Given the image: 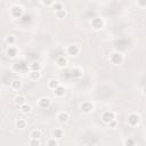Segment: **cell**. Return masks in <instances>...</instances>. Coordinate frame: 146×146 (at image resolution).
<instances>
[{
    "instance_id": "7",
    "label": "cell",
    "mask_w": 146,
    "mask_h": 146,
    "mask_svg": "<svg viewBox=\"0 0 146 146\" xmlns=\"http://www.w3.org/2000/svg\"><path fill=\"white\" fill-rule=\"evenodd\" d=\"M80 51H81V48H80L78 44H74V43L67 46V48H66V54H67L68 56H71V57L78 56V55L80 54Z\"/></svg>"
},
{
    "instance_id": "21",
    "label": "cell",
    "mask_w": 146,
    "mask_h": 146,
    "mask_svg": "<svg viewBox=\"0 0 146 146\" xmlns=\"http://www.w3.org/2000/svg\"><path fill=\"white\" fill-rule=\"evenodd\" d=\"M42 137V131L40 129H33L30 132V138L32 139H40Z\"/></svg>"
},
{
    "instance_id": "14",
    "label": "cell",
    "mask_w": 146,
    "mask_h": 146,
    "mask_svg": "<svg viewBox=\"0 0 146 146\" xmlns=\"http://www.w3.org/2000/svg\"><path fill=\"white\" fill-rule=\"evenodd\" d=\"M14 103L19 107V106H22L23 104L26 103V97H25L24 95H22V94H17V95L14 97Z\"/></svg>"
},
{
    "instance_id": "31",
    "label": "cell",
    "mask_w": 146,
    "mask_h": 146,
    "mask_svg": "<svg viewBox=\"0 0 146 146\" xmlns=\"http://www.w3.org/2000/svg\"><path fill=\"white\" fill-rule=\"evenodd\" d=\"M136 5H137V6H139V7H141V8H144V7L146 6V3H143V2H139V1H137V2H136Z\"/></svg>"
},
{
    "instance_id": "6",
    "label": "cell",
    "mask_w": 146,
    "mask_h": 146,
    "mask_svg": "<svg viewBox=\"0 0 146 146\" xmlns=\"http://www.w3.org/2000/svg\"><path fill=\"white\" fill-rule=\"evenodd\" d=\"M100 120H102V122H103L104 124H108L111 121L115 120V113L112 112V111H105V112L102 114Z\"/></svg>"
},
{
    "instance_id": "9",
    "label": "cell",
    "mask_w": 146,
    "mask_h": 146,
    "mask_svg": "<svg viewBox=\"0 0 146 146\" xmlns=\"http://www.w3.org/2000/svg\"><path fill=\"white\" fill-rule=\"evenodd\" d=\"M56 119L59 123H66L70 120V114L66 111H59L56 115Z\"/></svg>"
},
{
    "instance_id": "27",
    "label": "cell",
    "mask_w": 146,
    "mask_h": 146,
    "mask_svg": "<svg viewBox=\"0 0 146 146\" xmlns=\"http://www.w3.org/2000/svg\"><path fill=\"white\" fill-rule=\"evenodd\" d=\"M107 125V128H110V129H112V130H115L116 128H117V125H119V122H117V120L115 119V120H113V121H111L108 124H106Z\"/></svg>"
},
{
    "instance_id": "25",
    "label": "cell",
    "mask_w": 146,
    "mask_h": 146,
    "mask_svg": "<svg viewBox=\"0 0 146 146\" xmlns=\"http://www.w3.org/2000/svg\"><path fill=\"white\" fill-rule=\"evenodd\" d=\"M123 146H136V140L133 138L128 137L123 140Z\"/></svg>"
},
{
    "instance_id": "13",
    "label": "cell",
    "mask_w": 146,
    "mask_h": 146,
    "mask_svg": "<svg viewBox=\"0 0 146 146\" xmlns=\"http://www.w3.org/2000/svg\"><path fill=\"white\" fill-rule=\"evenodd\" d=\"M15 127L17 129H19V130H24L27 127V121L25 119H23V117H18L15 121Z\"/></svg>"
},
{
    "instance_id": "10",
    "label": "cell",
    "mask_w": 146,
    "mask_h": 146,
    "mask_svg": "<svg viewBox=\"0 0 146 146\" xmlns=\"http://www.w3.org/2000/svg\"><path fill=\"white\" fill-rule=\"evenodd\" d=\"M18 49H17V47H15V46H9L8 48H7V50H6V55H7V57L8 58H11V59H14V58H16L17 56H18Z\"/></svg>"
},
{
    "instance_id": "18",
    "label": "cell",
    "mask_w": 146,
    "mask_h": 146,
    "mask_svg": "<svg viewBox=\"0 0 146 146\" xmlns=\"http://www.w3.org/2000/svg\"><path fill=\"white\" fill-rule=\"evenodd\" d=\"M47 86L50 90H55L57 87L60 86V81L58 79H50L48 82H47Z\"/></svg>"
},
{
    "instance_id": "4",
    "label": "cell",
    "mask_w": 146,
    "mask_h": 146,
    "mask_svg": "<svg viewBox=\"0 0 146 146\" xmlns=\"http://www.w3.org/2000/svg\"><path fill=\"white\" fill-rule=\"evenodd\" d=\"M108 60L111 64L113 65H121L124 60V57H123V54L122 52H119V51H113L112 54H110V57H108Z\"/></svg>"
},
{
    "instance_id": "32",
    "label": "cell",
    "mask_w": 146,
    "mask_h": 146,
    "mask_svg": "<svg viewBox=\"0 0 146 146\" xmlns=\"http://www.w3.org/2000/svg\"><path fill=\"white\" fill-rule=\"evenodd\" d=\"M84 146H95V144H91V143H89V144H86Z\"/></svg>"
},
{
    "instance_id": "8",
    "label": "cell",
    "mask_w": 146,
    "mask_h": 146,
    "mask_svg": "<svg viewBox=\"0 0 146 146\" xmlns=\"http://www.w3.org/2000/svg\"><path fill=\"white\" fill-rule=\"evenodd\" d=\"M51 105V99L48 97V96H41L39 99H38V106L40 108H48L49 106Z\"/></svg>"
},
{
    "instance_id": "3",
    "label": "cell",
    "mask_w": 146,
    "mask_h": 146,
    "mask_svg": "<svg viewBox=\"0 0 146 146\" xmlns=\"http://www.w3.org/2000/svg\"><path fill=\"white\" fill-rule=\"evenodd\" d=\"M90 26H91V29H92L94 31H96V32H97V31H100V30H103L104 26H105V21H104L103 17L96 16V17H94V18L91 19Z\"/></svg>"
},
{
    "instance_id": "19",
    "label": "cell",
    "mask_w": 146,
    "mask_h": 146,
    "mask_svg": "<svg viewBox=\"0 0 146 146\" xmlns=\"http://www.w3.org/2000/svg\"><path fill=\"white\" fill-rule=\"evenodd\" d=\"M54 91V95H55V97H57V98H60V97H63L64 95H65V88H64V86H59V87H57L55 90H52Z\"/></svg>"
},
{
    "instance_id": "24",
    "label": "cell",
    "mask_w": 146,
    "mask_h": 146,
    "mask_svg": "<svg viewBox=\"0 0 146 146\" xmlns=\"http://www.w3.org/2000/svg\"><path fill=\"white\" fill-rule=\"evenodd\" d=\"M66 16H67V11L65 9H60V10L55 11V17L57 19H64V18H66Z\"/></svg>"
},
{
    "instance_id": "23",
    "label": "cell",
    "mask_w": 146,
    "mask_h": 146,
    "mask_svg": "<svg viewBox=\"0 0 146 146\" xmlns=\"http://www.w3.org/2000/svg\"><path fill=\"white\" fill-rule=\"evenodd\" d=\"M5 41H6V43H7L8 46H14V44L16 43L17 39H16V36H15L14 34H8V35L5 38Z\"/></svg>"
},
{
    "instance_id": "1",
    "label": "cell",
    "mask_w": 146,
    "mask_h": 146,
    "mask_svg": "<svg viewBox=\"0 0 146 146\" xmlns=\"http://www.w3.org/2000/svg\"><path fill=\"white\" fill-rule=\"evenodd\" d=\"M9 15H10V17H11L13 19H19V18H22L23 15H24V7L21 6V5H18V3L13 5V6L10 7V13H9Z\"/></svg>"
},
{
    "instance_id": "12",
    "label": "cell",
    "mask_w": 146,
    "mask_h": 146,
    "mask_svg": "<svg viewBox=\"0 0 146 146\" xmlns=\"http://www.w3.org/2000/svg\"><path fill=\"white\" fill-rule=\"evenodd\" d=\"M56 66L57 67H59V68H64V67H66L67 66V64H68V60H67V58L65 57V56H58L57 58H56Z\"/></svg>"
},
{
    "instance_id": "2",
    "label": "cell",
    "mask_w": 146,
    "mask_h": 146,
    "mask_svg": "<svg viewBox=\"0 0 146 146\" xmlns=\"http://www.w3.org/2000/svg\"><path fill=\"white\" fill-rule=\"evenodd\" d=\"M140 122H141V117H140V115L138 113L131 112V113L128 114V116H127V123H128V125H130V127H137V125L140 124Z\"/></svg>"
},
{
    "instance_id": "11",
    "label": "cell",
    "mask_w": 146,
    "mask_h": 146,
    "mask_svg": "<svg viewBox=\"0 0 146 146\" xmlns=\"http://www.w3.org/2000/svg\"><path fill=\"white\" fill-rule=\"evenodd\" d=\"M71 75L73 79H81L83 76V68L81 66H75L71 70Z\"/></svg>"
},
{
    "instance_id": "30",
    "label": "cell",
    "mask_w": 146,
    "mask_h": 146,
    "mask_svg": "<svg viewBox=\"0 0 146 146\" xmlns=\"http://www.w3.org/2000/svg\"><path fill=\"white\" fill-rule=\"evenodd\" d=\"M54 2L55 1H40V3L42 5V6H44V7H52V5H54Z\"/></svg>"
},
{
    "instance_id": "20",
    "label": "cell",
    "mask_w": 146,
    "mask_h": 146,
    "mask_svg": "<svg viewBox=\"0 0 146 146\" xmlns=\"http://www.w3.org/2000/svg\"><path fill=\"white\" fill-rule=\"evenodd\" d=\"M19 111H21L22 114H30V113L32 112V106H31L30 104L25 103V104H23L22 106H19Z\"/></svg>"
},
{
    "instance_id": "22",
    "label": "cell",
    "mask_w": 146,
    "mask_h": 146,
    "mask_svg": "<svg viewBox=\"0 0 146 146\" xmlns=\"http://www.w3.org/2000/svg\"><path fill=\"white\" fill-rule=\"evenodd\" d=\"M41 70H42V65H41L40 62L34 60V62H32L30 64V71H39V72H41Z\"/></svg>"
},
{
    "instance_id": "28",
    "label": "cell",
    "mask_w": 146,
    "mask_h": 146,
    "mask_svg": "<svg viewBox=\"0 0 146 146\" xmlns=\"http://www.w3.org/2000/svg\"><path fill=\"white\" fill-rule=\"evenodd\" d=\"M29 146H41V141H40V139H32V138H30Z\"/></svg>"
},
{
    "instance_id": "15",
    "label": "cell",
    "mask_w": 146,
    "mask_h": 146,
    "mask_svg": "<svg viewBox=\"0 0 146 146\" xmlns=\"http://www.w3.org/2000/svg\"><path fill=\"white\" fill-rule=\"evenodd\" d=\"M42 78V73L39 71H30L29 72V79L31 81H39Z\"/></svg>"
},
{
    "instance_id": "5",
    "label": "cell",
    "mask_w": 146,
    "mask_h": 146,
    "mask_svg": "<svg viewBox=\"0 0 146 146\" xmlns=\"http://www.w3.org/2000/svg\"><path fill=\"white\" fill-rule=\"evenodd\" d=\"M80 111L83 114H91L95 111V104L90 100H84L80 105Z\"/></svg>"
},
{
    "instance_id": "16",
    "label": "cell",
    "mask_w": 146,
    "mask_h": 146,
    "mask_svg": "<svg viewBox=\"0 0 146 146\" xmlns=\"http://www.w3.org/2000/svg\"><path fill=\"white\" fill-rule=\"evenodd\" d=\"M22 87H23V82H22V80H19V79H14V80H11V82H10V88L13 89V90H21L22 89Z\"/></svg>"
},
{
    "instance_id": "17",
    "label": "cell",
    "mask_w": 146,
    "mask_h": 146,
    "mask_svg": "<svg viewBox=\"0 0 146 146\" xmlns=\"http://www.w3.org/2000/svg\"><path fill=\"white\" fill-rule=\"evenodd\" d=\"M51 133H52V138H55L57 140L58 139H62L64 137V135H65V132H64V130L62 128H55Z\"/></svg>"
},
{
    "instance_id": "29",
    "label": "cell",
    "mask_w": 146,
    "mask_h": 146,
    "mask_svg": "<svg viewBox=\"0 0 146 146\" xmlns=\"http://www.w3.org/2000/svg\"><path fill=\"white\" fill-rule=\"evenodd\" d=\"M46 146H58V141H57V139H55V138H50V139L47 140Z\"/></svg>"
},
{
    "instance_id": "26",
    "label": "cell",
    "mask_w": 146,
    "mask_h": 146,
    "mask_svg": "<svg viewBox=\"0 0 146 146\" xmlns=\"http://www.w3.org/2000/svg\"><path fill=\"white\" fill-rule=\"evenodd\" d=\"M51 8H52V9L55 10V11H57V10H60V9H64V6H63V3H62V2H58V1H55Z\"/></svg>"
}]
</instances>
